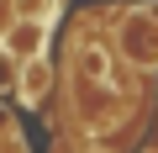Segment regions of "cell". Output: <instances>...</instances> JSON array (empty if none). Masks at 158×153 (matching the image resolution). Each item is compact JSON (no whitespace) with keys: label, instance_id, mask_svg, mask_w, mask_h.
Segmentation results:
<instances>
[{"label":"cell","instance_id":"obj_1","mask_svg":"<svg viewBox=\"0 0 158 153\" xmlns=\"http://www.w3.org/2000/svg\"><path fill=\"white\" fill-rule=\"evenodd\" d=\"M121 53H127L132 63H142V69L158 63V16H153L148 6H137V11L121 16Z\"/></svg>","mask_w":158,"mask_h":153},{"label":"cell","instance_id":"obj_2","mask_svg":"<svg viewBox=\"0 0 158 153\" xmlns=\"http://www.w3.org/2000/svg\"><path fill=\"white\" fill-rule=\"evenodd\" d=\"M48 85H53L48 58H42V53L27 58V69H21V100H27V106H42V100H48Z\"/></svg>","mask_w":158,"mask_h":153},{"label":"cell","instance_id":"obj_3","mask_svg":"<svg viewBox=\"0 0 158 153\" xmlns=\"http://www.w3.org/2000/svg\"><path fill=\"white\" fill-rule=\"evenodd\" d=\"M42 32H48V21H32V16H21V21L11 27V48H16L21 58H37V48H42Z\"/></svg>","mask_w":158,"mask_h":153}]
</instances>
